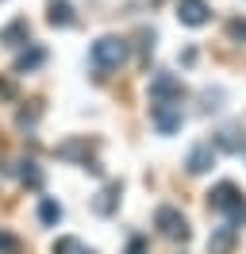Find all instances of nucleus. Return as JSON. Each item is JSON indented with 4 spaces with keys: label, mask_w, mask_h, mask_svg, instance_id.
Segmentation results:
<instances>
[{
    "label": "nucleus",
    "mask_w": 246,
    "mask_h": 254,
    "mask_svg": "<svg viewBox=\"0 0 246 254\" xmlns=\"http://www.w3.org/2000/svg\"><path fill=\"white\" fill-rule=\"evenodd\" d=\"M208 204H212L215 212H223L231 227H243L246 223V196L235 189L231 181H219V185L208 192Z\"/></svg>",
    "instance_id": "nucleus-1"
},
{
    "label": "nucleus",
    "mask_w": 246,
    "mask_h": 254,
    "mask_svg": "<svg viewBox=\"0 0 246 254\" xmlns=\"http://www.w3.org/2000/svg\"><path fill=\"white\" fill-rule=\"evenodd\" d=\"M127 62V43H123L120 35H104V39H96L89 50V65L96 73H112V69H120Z\"/></svg>",
    "instance_id": "nucleus-2"
},
{
    "label": "nucleus",
    "mask_w": 246,
    "mask_h": 254,
    "mask_svg": "<svg viewBox=\"0 0 246 254\" xmlns=\"http://www.w3.org/2000/svg\"><path fill=\"white\" fill-rule=\"evenodd\" d=\"M150 124L158 127L162 135H173V131L184 124L181 100H154V104H150Z\"/></svg>",
    "instance_id": "nucleus-3"
},
{
    "label": "nucleus",
    "mask_w": 246,
    "mask_h": 254,
    "mask_svg": "<svg viewBox=\"0 0 246 254\" xmlns=\"http://www.w3.org/2000/svg\"><path fill=\"white\" fill-rule=\"evenodd\" d=\"M154 223H158V231L166 239H188V223H184V216L177 212V208H158L154 212Z\"/></svg>",
    "instance_id": "nucleus-4"
},
{
    "label": "nucleus",
    "mask_w": 246,
    "mask_h": 254,
    "mask_svg": "<svg viewBox=\"0 0 246 254\" xmlns=\"http://www.w3.org/2000/svg\"><path fill=\"white\" fill-rule=\"evenodd\" d=\"M184 96V85L173 73H158L150 77V100H181Z\"/></svg>",
    "instance_id": "nucleus-5"
},
{
    "label": "nucleus",
    "mask_w": 246,
    "mask_h": 254,
    "mask_svg": "<svg viewBox=\"0 0 246 254\" xmlns=\"http://www.w3.org/2000/svg\"><path fill=\"white\" fill-rule=\"evenodd\" d=\"M177 16H181L184 27H204V23L212 19V12H208L204 0H181V4H177Z\"/></svg>",
    "instance_id": "nucleus-6"
},
{
    "label": "nucleus",
    "mask_w": 246,
    "mask_h": 254,
    "mask_svg": "<svg viewBox=\"0 0 246 254\" xmlns=\"http://www.w3.org/2000/svg\"><path fill=\"white\" fill-rule=\"evenodd\" d=\"M212 162H215V146H212V143H200V146H192V150H188L184 166H188V174H204Z\"/></svg>",
    "instance_id": "nucleus-7"
},
{
    "label": "nucleus",
    "mask_w": 246,
    "mask_h": 254,
    "mask_svg": "<svg viewBox=\"0 0 246 254\" xmlns=\"http://www.w3.org/2000/svg\"><path fill=\"white\" fill-rule=\"evenodd\" d=\"M235 231H239V227H231V223L215 227L212 239H208V251H212V254H227L231 247H235Z\"/></svg>",
    "instance_id": "nucleus-8"
},
{
    "label": "nucleus",
    "mask_w": 246,
    "mask_h": 254,
    "mask_svg": "<svg viewBox=\"0 0 246 254\" xmlns=\"http://www.w3.org/2000/svg\"><path fill=\"white\" fill-rule=\"evenodd\" d=\"M27 35H31V23H27V19H12V23L0 31V43H8V47H19V43H27Z\"/></svg>",
    "instance_id": "nucleus-9"
},
{
    "label": "nucleus",
    "mask_w": 246,
    "mask_h": 254,
    "mask_svg": "<svg viewBox=\"0 0 246 254\" xmlns=\"http://www.w3.org/2000/svg\"><path fill=\"white\" fill-rule=\"evenodd\" d=\"M116 204H120V185H108V189L92 200V212H96V216H112Z\"/></svg>",
    "instance_id": "nucleus-10"
},
{
    "label": "nucleus",
    "mask_w": 246,
    "mask_h": 254,
    "mask_svg": "<svg viewBox=\"0 0 246 254\" xmlns=\"http://www.w3.org/2000/svg\"><path fill=\"white\" fill-rule=\"evenodd\" d=\"M73 8H69V0H50V23L54 27H73Z\"/></svg>",
    "instance_id": "nucleus-11"
},
{
    "label": "nucleus",
    "mask_w": 246,
    "mask_h": 254,
    "mask_svg": "<svg viewBox=\"0 0 246 254\" xmlns=\"http://www.w3.org/2000/svg\"><path fill=\"white\" fill-rule=\"evenodd\" d=\"M43 62H46V50H43V47H31V50H23V54L15 58V73H27V69H39Z\"/></svg>",
    "instance_id": "nucleus-12"
},
{
    "label": "nucleus",
    "mask_w": 246,
    "mask_h": 254,
    "mask_svg": "<svg viewBox=\"0 0 246 254\" xmlns=\"http://www.w3.org/2000/svg\"><path fill=\"white\" fill-rule=\"evenodd\" d=\"M19 181L31 185V189H39V185H43V170H39L35 162H19Z\"/></svg>",
    "instance_id": "nucleus-13"
},
{
    "label": "nucleus",
    "mask_w": 246,
    "mask_h": 254,
    "mask_svg": "<svg viewBox=\"0 0 246 254\" xmlns=\"http://www.w3.org/2000/svg\"><path fill=\"white\" fill-rule=\"evenodd\" d=\"M39 220H43V223H58V220H62V204L46 196L43 204H39Z\"/></svg>",
    "instance_id": "nucleus-14"
},
{
    "label": "nucleus",
    "mask_w": 246,
    "mask_h": 254,
    "mask_svg": "<svg viewBox=\"0 0 246 254\" xmlns=\"http://www.w3.org/2000/svg\"><path fill=\"white\" fill-rule=\"evenodd\" d=\"M54 254H92L89 247H85V243H77V239H58V243H54Z\"/></svg>",
    "instance_id": "nucleus-15"
},
{
    "label": "nucleus",
    "mask_w": 246,
    "mask_h": 254,
    "mask_svg": "<svg viewBox=\"0 0 246 254\" xmlns=\"http://www.w3.org/2000/svg\"><path fill=\"white\" fill-rule=\"evenodd\" d=\"M0 254H19V239L0 227Z\"/></svg>",
    "instance_id": "nucleus-16"
},
{
    "label": "nucleus",
    "mask_w": 246,
    "mask_h": 254,
    "mask_svg": "<svg viewBox=\"0 0 246 254\" xmlns=\"http://www.w3.org/2000/svg\"><path fill=\"white\" fill-rule=\"evenodd\" d=\"M127 254H146V239H142V235H135L131 243H127Z\"/></svg>",
    "instance_id": "nucleus-17"
},
{
    "label": "nucleus",
    "mask_w": 246,
    "mask_h": 254,
    "mask_svg": "<svg viewBox=\"0 0 246 254\" xmlns=\"http://www.w3.org/2000/svg\"><path fill=\"white\" fill-rule=\"evenodd\" d=\"M231 35H235V39H246V19H231Z\"/></svg>",
    "instance_id": "nucleus-18"
}]
</instances>
